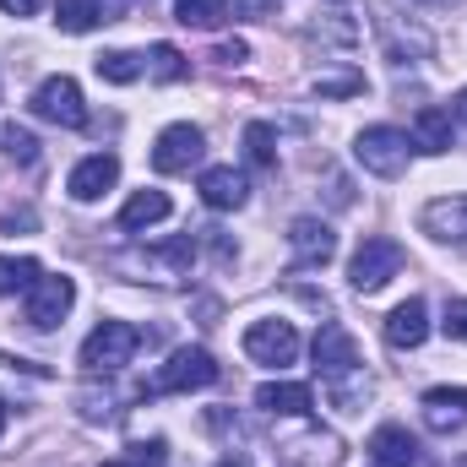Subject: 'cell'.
Here are the masks:
<instances>
[{
    "label": "cell",
    "mask_w": 467,
    "mask_h": 467,
    "mask_svg": "<svg viewBox=\"0 0 467 467\" xmlns=\"http://www.w3.org/2000/svg\"><path fill=\"white\" fill-rule=\"evenodd\" d=\"M408 152H413V141H408V130H397V125H369V130H358V141H353L358 169L375 174V180H402V174H408Z\"/></svg>",
    "instance_id": "1"
},
{
    "label": "cell",
    "mask_w": 467,
    "mask_h": 467,
    "mask_svg": "<svg viewBox=\"0 0 467 467\" xmlns=\"http://www.w3.org/2000/svg\"><path fill=\"white\" fill-rule=\"evenodd\" d=\"M218 380V358L207 348H174L158 369H152V380H147V391L152 397H174V391H202V386H213Z\"/></svg>",
    "instance_id": "2"
},
{
    "label": "cell",
    "mask_w": 467,
    "mask_h": 467,
    "mask_svg": "<svg viewBox=\"0 0 467 467\" xmlns=\"http://www.w3.org/2000/svg\"><path fill=\"white\" fill-rule=\"evenodd\" d=\"M136 348H141V332L130 321H99L82 343V369L88 375H115L136 358Z\"/></svg>",
    "instance_id": "3"
},
{
    "label": "cell",
    "mask_w": 467,
    "mask_h": 467,
    "mask_svg": "<svg viewBox=\"0 0 467 467\" xmlns=\"http://www.w3.org/2000/svg\"><path fill=\"white\" fill-rule=\"evenodd\" d=\"M397 272H402V244H397V239H386V234H369V239L353 250V261H348V283L358 288V294L386 288Z\"/></svg>",
    "instance_id": "4"
},
{
    "label": "cell",
    "mask_w": 467,
    "mask_h": 467,
    "mask_svg": "<svg viewBox=\"0 0 467 467\" xmlns=\"http://www.w3.org/2000/svg\"><path fill=\"white\" fill-rule=\"evenodd\" d=\"M202 152H207L202 125L180 119V125H163V130H158V141H152V169H158V174H191V169L202 163Z\"/></svg>",
    "instance_id": "5"
},
{
    "label": "cell",
    "mask_w": 467,
    "mask_h": 467,
    "mask_svg": "<svg viewBox=\"0 0 467 467\" xmlns=\"http://www.w3.org/2000/svg\"><path fill=\"white\" fill-rule=\"evenodd\" d=\"M33 115L49 119V125H66V130H82L88 125V104H82V88L71 82V77H44L38 88H33Z\"/></svg>",
    "instance_id": "6"
},
{
    "label": "cell",
    "mask_w": 467,
    "mask_h": 467,
    "mask_svg": "<svg viewBox=\"0 0 467 467\" xmlns=\"http://www.w3.org/2000/svg\"><path fill=\"white\" fill-rule=\"evenodd\" d=\"M316 369H321L327 386H348L353 375H364L358 343H353L337 321H321V332H316Z\"/></svg>",
    "instance_id": "7"
},
{
    "label": "cell",
    "mask_w": 467,
    "mask_h": 467,
    "mask_svg": "<svg viewBox=\"0 0 467 467\" xmlns=\"http://www.w3.org/2000/svg\"><path fill=\"white\" fill-rule=\"evenodd\" d=\"M244 358L266 369H288L299 358V332L294 321H250L244 327Z\"/></svg>",
    "instance_id": "8"
},
{
    "label": "cell",
    "mask_w": 467,
    "mask_h": 467,
    "mask_svg": "<svg viewBox=\"0 0 467 467\" xmlns=\"http://www.w3.org/2000/svg\"><path fill=\"white\" fill-rule=\"evenodd\" d=\"M77 305V283L71 277H38L27 288V327L33 332H55Z\"/></svg>",
    "instance_id": "9"
},
{
    "label": "cell",
    "mask_w": 467,
    "mask_h": 467,
    "mask_svg": "<svg viewBox=\"0 0 467 467\" xmlns=\"http://www.w3.org/2000/svg\"><path fill=\"white\" fill-rule=\"evenodd\" d=\"M191 261H196V239H169V244H158V250H141V255H125L119 266L125 272H158V283H180L185 272H191Z\"/></svg>",
    "instance_id": "10"
},
{
    "label": "cell",
    "mask_w": 467,
    "mask_h": 467,
    "mask_svg": "<svg viewBox=\"0 0 467 467\" xmlns=\"http://www.w3.org/2000/svg\"><path fill=\"white\" fill-rule=\"evenodd\" d=\"M288 250H294L299 266H327L337 255V234H332V223H321V218H294L288 223Z\"/></svg>",
    "instance_id": "11"
},
{
    "label": "cell",
    "mask_w": 467,
    "mask_h": 467,
    "mask_svg": "<svg viewBox=\"0 0 467 467\" xmlns=\"http://www.w3.org/2000/svg\"><path fill=\"white\" fill-rule=\"evenodd\" d=\"M202 202L213 207V213H239L244 202H250V180L234 169V163H213V169H202Z\"/></svg>",
    "instance_id": "12"
},
{
    "label": "cell",
    "mask_w": 467,
    "mask_h": 467,
    "mask_svg": "<svg viewBox=\"0 0 467 467\" xmlns=\"http://www.w3.org/2000/svg\"><path fill=\"white\" fill-rule=\"evenodd\" d=\"M115 180H119V158L115 152H93V158H82L71 169L66 191H71V202H99L104 191H115Z\"/></svg>",
    "instance_id": "13"
},
{
    "label": "cell",
    "mask_w": 467,
    "mask_h": 467,
    "mask_svg": "<svg viewBox=\"0 0 467 467\" xmlns=\"http://www.w3.org/2000/svg\"><path fill=\"white\" fill-rule=\"evenodd\" d=\"M255 408L272 413V419H310L316 391H310L305 380H266V386L255 391Z\"/></svg>",
    "instance_id": "14"
},
{
    "label": "cell",
    "mask_w": 467,
    "mask_h": 467,
    "mask_svg": "<svg viewBox=\"0 0 467 467\" xmlns=\"http://www.w3.org/2000/svg\"><path fill=\"white\" fill-rule=\"evenodd\" d=\"M283 457L294 467H337L343 462V441L332 435V430H321V424H310L305 435H294V441H283Z\"/></svg>",
    "instance_id": "15"
},
{
    "label": "cell",
    "mask_w": 467,
    "mask_h": 467,
    "mask_svg": "<svg viewBox=\"0 0 467 467\" xmlns=\"http://www.w3.org/2000/svg\"><path fill=\"white\" fill-rule=\"evenodd\" d=\"M125 11H130L125 0H55V22L66 33H93L104 22H119Z\"/></svg>",
    "instance_id": "16"
},
{
    "label": "cell",
    "mask_w": 467,
    "mask_h": 467,
    "mask_svg": "<svg viewBox=\"0 0 467 467\" xmlns=\"http://www.w3.org/2000/svg\"><path fill=\"white\" fill-rule=\"evenodd\" d=\"M419 223L441 244H467V196H441L419 213Z\"/></svg>",
    "instance_id": "17"
},
{
    "label": "cell",
    "mask_w": 467,
    "mask_h": 467,
    "mask_svg": "<svg viewBox=\"0 0 467 467\" xmlns=\"http://www.w3.org/2000/svg\"><path fill=\"white\" fill-rule=\"evenodd\" d=\"M419 408H424V424L435 435H451L467 424V386H435V391H424Z\"/></svg>",
    "instance_id": "18"
},
{
    "label": "cell",
    "mask_w": 467,
    "mask_h": 467,
    "mask_svg": "<svg viewBox=\"0 0 467 467\" xmlns=\"http://www.w3.org/2000/svg\"><path fill=\"white\" fill-rule=\"evenodd\" d=\"M430 337V305L413 294V299H402L391 316H386V343L391 348H419Z\"/></svg>",
    "instance_id": "19"
},
{
    "label": "cell",
    "mask_w": 467,
    "mask_h": 467,
    "mask_svg": "<svg viewBox=\"0 0 467 467\" xmlns=\"http://www.w3.org/2000/svg\"><path fill=\"white\" fill-rule=\"evenodd\" d=\"M369 457H375V467H413L419 462V441L402 424H380L369 435Z\"/></svg>",
    "instance_id": "20"
},
{
    "label": "cell",
    "mask_w": 467,
    "mask_h": 467,
    "mask_svg": "<svg viewBox=\"0 0 467 467\" xmlns=\"http://www.w3.org/2000/svg\"><path fill=\"white\" fill-rule=\"evenodd\" d=\"M169 213H174L169 191H136V196L119 207V229H125V234H141V229H152V223H163Z\"/></svg>",
    "instance_id": "21"
},
{
    "label": "cell",
    "mask_w": 467,
    "mask_h": 467,
    "mask_svg": "<svg viewBox=\"0 0 467 467\" xmlns=\"http://www.w3.org/2000/svg\"><path fill=\"white\" fill-rule=\"evenodd\" d=\"M408 141L419 152H451V109H419Z\"/></svg>",
    "instance_id": "22"
},
{
    "label": "cell",
    "mask_w": 467,
    "mask_h": 467,
    "mask_svg": "<svg viewBox=\"0 0 467 467\" xmlns=\"http://www.w3.org/2000/svg\"><path fill=\"white\" fill-rule=\"evenodd\" d=\"M174 16L196 33H213L229 22V0H174Z\"/></svg>",
    "instance_id": "23"
},
{
    "label": "cell",
    "mask_w": 467,
    "mask_h": 467,
    "mask_svg": "<svg viewBox=\"0 0 467 467\" xmlns=\"http://www.w3.org/2000/svg\"><path fill=\"white\" fill-rule=\"evenodd\" d=\"M38 277H44V272H38V261H33V255H0V299L27 294Z\"/></svg>",
    "instance_id": "24"
},
{
    "label": "cell",
    "mask_w": 467,
    "mask_h": 467,
    "mask_svg": "<svg viewBox=\"0 0 467 467\" xmlns=\"http://www.w3.org/2000/svg\"><path fill=\"white\" fill-rule=\"evenodd\" d=\"M99 66V77L104 82H115V88H130L141 71H147V55H130V49H109V55H99L93 60Z\"/></svg>",
    "instance_id": "25"
},
{
    "label": "cell",
    "mask_w": 467,
    "mask_h": 467,
    "mask_svg": "<svg viewBox=\"0 0 467 467\" xmlns=\"http://www.w3.org/2000/svg\"><path fill=\"white\" fill-rule=\"evenodd\" d=\"M244 158H250L255 169H272V163H277V130H272L266 119H250V125H244Z\"/></svg>",
    "instance_id": "26"
},
{
    "label": "cell",
    "mask_w": 467,
    "mask_h": 467,
    "mask_svg": "<svg viewBox=\"0 0 467 467\" xmlns=\"http://www.w3.org/2000/svg\"><path fill=\"white\" fill-rule=\"evenodd\" d=\"M191 66H185V55L174 49V44H152V55H147V77H158V82H180Z\"/></svg>",
    "instance_id": "27"
},
{
    "label": "cell",
    "mask_w": 467,
    "mask_h": 467,
    "mask_svg": "<svg viewBox=\"0 0 467 467\" xmlns=\"http://www.w3.org/2000/svg\"><path fill=\"white\" fill-rule=\"evenodd\" d=\"M0 147H5L11 163H33V158H38V136L22 130V125H0Z\"/></svg>",
    "instance_id": "28"
},
{
    "label": "cell",
    "mask_w": 467,
    "mask_h": 467,
    "mask_svg": "<svg viewBox=\"0 0 467 467\" xmlns=\"http://www.w3.org/2000/svg\"><path fill=\"white\" fill-rule=\"evenodd\" d=\"M441 332H446L451 343H467V299H451V305H446V321H441Z\"/></svg>",
    "instance_id": "29"
},
{
    "label": "cell",
    "mask_w": 467,
    "mask_h": 467,
    "mask_svg": "<svg viewBox=\"0 0 467 467\" xmlns=\"http://www.w3.org/2000/svg\"><path fill=\"white\" fill-rule=\"evenodd\" d=\"M229 16H244V22H266V16H277V0H234Z\"/></svg>",
    "instance_id": "30"
},
{
    "label": "cell",
    "mask_w": 467,
    "mask_h": 467,
    "mask_svg": "<svg viewBox=\"0 0 467 467\" xmlns=\"http://www.w3.org/2000/svg\"><path fill=\"white\" fill-rule=\"evenodd\" d=\"M358 88H364L358 77H337V82H316V93H321V99H348V93H358Z\"/></svg>",
    "instance_id": "31"
},
{
    "label": "cell",
    "mask_w": 467,
    "mask_h": 467,
    "mask_svg": "<svg viewBox=\"0 0 467 467\" xmlns=\"http://www.w3.org/2000/svg\"><path fill=\"white\" fill-rule=\"evenodd\" d=\"M213 60H218V66H244V60H250V49L234 38V44H218V55H213Z\"/></svg>",
    "instance_id": "32"
},
{
    "label": "cell",
    "mask_w": 467,
    "mask_h": 467,
    "mask_svg": "<svg viewBox=\"0 0 467 467\" xmlns=\"http://www.w3.org/2000/svg\"><path fill=\"white\" fill-rule=\"evenodd\" d=\"M38 5H44V0H0V11H5V16H33Z\"/></svg>",
    "instance_id": "33"
},
{
    "label": "cell",
    "mask_w": 467,
    "mask_h": 467,
    "mask_svg": "<svg viewBox=\"0 0 467 467\" xmlns=\"http://www.w3.org/2000/svg\"><path fill=\"white\" fill-rule=\"evenodd\" d=\"M451 119H462V125H467V88L451 99Z\"/></svg>",
    "instance_id": "34"
},
{
    "label": "cell",
    "mask_w": 467,
    "mask_h": 467,
    "mask_svg": "<svg viewBox=\"0 0 467 467\" xmlns=\"http://www.w3.org/2000/svg\"><path fill=\"white\" fill-rule=\"evenodd\" d=\"M0 435H5V408H0Z\"/></svg>",
    "instance_id": "35"
},
{
    "label": "cell",
    "mask_w": 467,
    "mask_h": 467,
    "mask_svg": "<svg viewBox=\"0 0 467 467\" xmlns=\"http://www.w3.org/2000/svg\"><path fill=\"white\" fill-rule=\"evenodd\" d=\"M104 467H136V462H104Z\"/></svg>",
    "instance_id": "36"
},
{
    "label": "cell",
    "mask_w": 467,
    "mask_h": 467,
    "mask_svg": "<svg viewBox=\"0 0 467 467\" xmlns=\"http://www.w3.org/2000/svg\"><path fill=\"white\" fill-rule=\"evenodd\" d=\"M218 467H239V462H218Z\"/></svg>",
    "instance_id": "37"
},
{
    "label": "cell",
    "mask_w": 467,
    "mask_h": 467,
    "mask_svg": "<svg viewBox=\"0 0 467 467\" xmlns=\"http://www.w3.org/2000/svg\"><path fill=\"white\" fill-rule=\"evenodd\" d=\"M125 5H136V0H125Z\"/></svg>",
    "instance_id": "38"
}]
</instances>
